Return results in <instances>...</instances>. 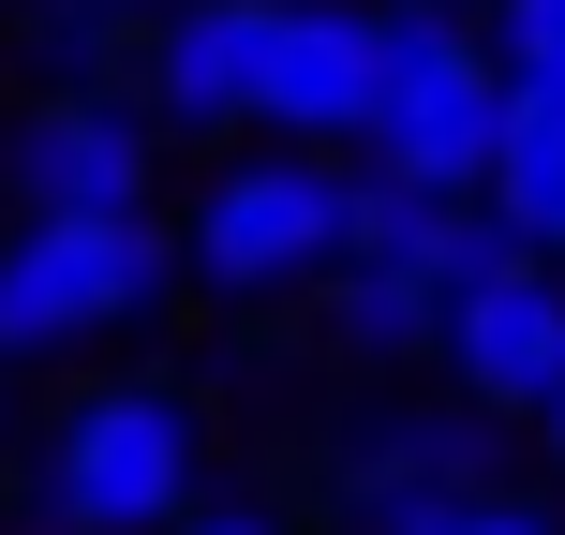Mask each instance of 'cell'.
Returning a JSON list of instances; mask_svg holds the SVG:
<instances>
[{"label":"cell","instance_id":"obj_6","mask_svg":"<svg viewBox=\"0 0 565 535\" xmlns=\"http://www.w3.org/2000/svg\"><path fill=\"white\" fill-rule=\"evenodd\" d=\"M372 75H387V15L358 0H282V45H268V135H372Z\"/></svg>","mask_w":565,"mask_h":535},{"label":"cell","instance_id":"obj_5","mask_svg":"<svg viewBox=\"0 0 565 535\" xmlns=\"http://www.w3.org/2000/svg\"><path fill=\"white\" fill-rule=\"evenodd\" d=\"M447 372H461V402L477 417H551L565 402V268H491V282H461L447 298Z\"/></svg>","mask_w":565,"mask_h":535},{"label":"cell","instance_id":"obj_14","mask_svg":"<svg viewBox=\"0 0 565 535\" xmlns=\"http://www.w3.org/2000/svg\"><path fill=\"white\" fill-rule=\"evenodd\" d=\"M179 535H282V506H254V491H194Z\"/></svg>","mask_w":565,"mask_h":535},{"label":"cell","instance_id":"obj_8","mask_svg":"<svg viewBox=\"0 0 565 535\" xmlns=\"http://www.w3.org/2000/svg\"><path fill=\"white\" fill-rule=\"evenodd\" d=\"M15 194L30 208H149V135H135V105H45L15 135Z\"/></svg>","mask_w":565,"mask_h":535},{"label":"cell","instance_id":"obj_2","mask_svg":"<svg viewBox=\"0 0 565 535\" xmlns=\"http://www.w3.org/2000/svg\"><path fill=\"white\" fill-rule=\"evenodd\" d=\"M179 282V254L149 238V208H30L0 238V357H60L89 328H135Z\"/></svg>","mask_w":565,"mask_h":535},{"label":"cell","instance_id":"obj_9","mask_svg":"<svg viewBox=\"0 0 565 535\" xmlns=\"http://www.w3.org/2000/svg\"><path fill=\"white\" fill-rule=\"evenodd\" d=\"M491 224L521 254H565V89H507V149H491Z\"/></svg>","mask_w":565,"mask_h":535},{"label":"cell","instance_id":"obj_1","mask_svg":"<svg viewBox=\"0 0 565 535\" xmlns=\"http://www.w3.org/2000/svg\"><path fill=\"white\" fill-rule=\"evenodd\" d=\"M358 149H372L387 179H417V194H491V149H507V60H491L477 30H447V0H402Z\"/></svg>","mask_w":565,"mask_h":535},{"label":"cell","instance_id":"obj_15","mask_svg":"<svg viewBox=\"0 0 565 535\" xmlns=\"http://www.w3.org/2000/svg\"><path fill=\"white\" fill-rule=\"evenodd\" d=\"M551 461H565V402H551Z\"/></svg>","mask_w":565,"mask_h":535},{"label":"cell","instance_id":"obj_13","mask_svg":"<svg viewBox=\"0 0 565 535\" xmlns=\"http://www.w3.org/2000/svg\"><path fill=\"white\" fill-rule=\"evenodd\" d=\"M491 60L507 89H565V0H491Z\"/></svg>","mask_w":565,"mask_h":535},{"label":"cell","instance_id":"obj_4","mask_svg":"<svg viewBox=\"0 0 565 535\" xmlns=\"http://www.w3.org/2000/svg\"><path fill=\"white\" fill-rule=\"evenodd\" d=\"M179 268L209 282V298H282V282H328L342 268V179L298 164V149H268V164H224L194 208V238H179Z\"/></svg>","mask_w":565,"mask_h":535},{"label":"cell","instance_id":"obj_7","mask_svg":"<svg viewBox=\"0 0 565 535\" xmlns=\"http://www.w3.org/2000/svg\"><path fill=\"white\" fill-rule=\"evenodd\" d=\"M268 45H282V0H179L149 30V105L224 135V119H268Z\"/></svg>","mask_w":565,"mask_h":535},{"label":"cell","instance_id":"obj_3","mask_svg":"<svg viewBox=\"0 0 565 535\" xmlns=\"http://www.w3.org/2000/svg\"><path fill=\"white\" fill-rule=\"evenodd\" d=\"M45 506H60V535H179V506H194L179 387H89L45 447Z\"/></svg>","mask_w":565,"mask_h":535},{"label":"cell","instance_id":"obj_11","mask_svg":"<svg viewBox=\"0 0 565 535\" xmlns=\"http://www.w3.org/2000/svg\"><path fill=\"white\" fill-rule=\"evenodd\" d=\"M328 328H342V357H417V342H447V298L402 268H328Z\"/></svg>","mask_w":565,"mask_h":535},{"label":"cell","instance_id":"obj_12","mask_svg":"<svg viewBox=\"0 0 565 535\" xmlns=\"http://www.w3.org/2000/svg\"><path fill=\"white\" fill-rule=\"evenodd\" d=\"M372 535H551V506H521V491H402V506H372Z\"/></svg>","mask_w":565,"mask_h":535},{"label":"cell","instance_id":"obj_10","mask_svg":"<svg viewBox=\"0 0 565 535\" xmlns=\"http://www.w3.org/2000/svg\"><path fill=\"white\" fill-rule=\"evenodd\" d=\"M358 491L372 506H402V491H491V417L461 402V417H402L358 447Z\"/></svg>","mask_w":565,"mask_h":535}]
</instances>
